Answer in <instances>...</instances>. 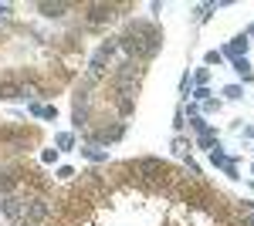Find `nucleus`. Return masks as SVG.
Segmentation results:
<instances>
[{
  "mask_svg": "<svg viewBox=\"0 0 254 226\" xmlns=\"http://www.w3.org/2000/svg\"><path fill=\"white\" fill-rule=\"evenodd\" d=\"M220 57H224L220 51H210V54H207V64H220Z\"/></svg>",
  "mask_w": 254,
  "mask_h": 226,
  "instance_id": "nucleus-13",
  "label": "nucleus"
},
{
  "mask_svg": "<svg viewBox=\"0 0 254 226\" xmlns=\"http://www.w3.org/2000/svg\"><path fill=\"white\" fill-rule=\"evenodd\" d=\"M119 41V51H126V54L139 61V64H146L149 57L159 51V44H163V34H159L156 24H149V20H132L129 27H126V34Z\"/></svg>",
  "mask_w": 254,
  "mask_h": 226,
  "instance_id": "nucleus-1",
  "label": "nucleus"
},
{
  "mask_svg": "<svg viewBox=\"0 0 254 226\" xmlns=\"http://www.w3.org/2000/svg\"><path fill=\"white\" fill-rule=\"evenodd\" d=\"M234 71H237L241 78H244V81H251V78H254L251 64H248V57H237V61H234Z\"/></svg>",
  "mask_w": 254,
  "mask_h": 226,
  "instance_id": "nucleus-7",
  "label": "nucleus"
},
{
  "mask_svg": "<svg viewBox=\"0 0 254 226\" xmlns=\"http://www.w3.org/2000/svg\"><path fill=\"white\" fill-rule=\"evenodd\" d=\"M119 51V41L116 38H109V41H102L98 44V51L92 54V61H88V75L92 78H102L105 75V68H109V61H112V54Z\"/></svg>",
  "mask_w": 254,
  "mask_h": 226,
  "instance_id": "nucleus-4",
  "label": "nucleus"
},
{
  "mask_svg": "<svg viewBox=\"0 0 254 226\" xmlns=\"http://www.w3.org/2000/svg\"><path fill=\"white\" fill-rule=\"evenodd\" d=\"M119 10H126V7H116V3H85V7H81V17H85L88 27H98V24L116 20Z\"/></svg>",
  "mask_w": 254,
  "mask_h": 226,
  "instance_id": "nucleus-3",
  "label": "nucleus"
},
{
  "mask_svg": "<svg viewBox=\"0 0 254 226\" xmlns=\"http://www.w3.org/2000/svg\"><path fill=\"white\" fill-rule=\"evenodd\" d=\"M41 14H48V17H64L68 10H71V3H38Z\"/></svg>",
  "mask_w": 254,
  "mask_h": 226,
  "instance_id": "nucleus-5",
  "label": "nucleus"
},
{
  "mask_svg": "<svg viewBox=\"0 0 254 226\" xmlns=\"http://www.w3.org/2000/svg\"><path fill=\"white\" fill-rule=\"evenodd\" d=\"M55 142H58V149H71V145H75V135H71V132H61Z\"/></svg>",
  "mask_w": 254,
  "mask_h": 226,
  "instance_id": "nucleus-10",
  "label": "nucleus"
},
{
  "mask_svg": "<svg viewBox=\"0 0 254 226\" xmlns=\"http://www.w3.org/2000/svg\"><path fill=\"white\" fill-rule=\"evenodd\" d=\"M81 152H85L92 162H105V159H109V152H102V145H88V149H81Z\"/></svg>",
  "mask_w": 254,
  "mask_h": 226,
  "instance_id": "nucleus-8",
  "label": "nucleus"
},
{
  "mask_svg": "<svg viewBox=\"0 0 254 226\" xmlns=\"http://www.w3.org/2000/svg\"><path fill=\"white\" fill-rule=\"evenodd\" d=\"M31 112L41 115V118H55V115H58V108H55V105H31Z\"/></svg>",
  "mask_w": 254,
  "mask_h": 226,
  "instance_id": "nucleus-9",
  "label": "nucleus"
},
{
  "mask_svg": "<svg viewBox=\"0 0 254 226\" xmlns=\"http://www.w3.org/2000/svg\"><path fill=\"white\" fill-rule=\"evenodd\" d=\"M71 176H75V169H68V166H64V169H58V179H71Z\"/></svg>",
  "mask_w": 254,
  "mask_h": 226,
  "instance_id": "nucleus-16",
  "label": "nucleus"
},
{
  "mask_svg": "<svg viewBox=\"0 0 254 226\" xmlns=\"http://www.w3.org/2000/svg\"><path fill=\"white\" fill-rule=\"evenodd\" d=\"M237 226H254V209H244V213H241V223Z\"/></svg>",
  "mask_w": 254,
  "mask_h": 226,
  "instance_id": "nucleus-12",
  "label": "nucleus"
},
{
  "mask_svg": "<svg viewBox=\"0 0 254 226\" xmlns=\"http://www.w3.org/2000/svg\"><path fill=\"white\" fill-rule=\"evenodd\" d=\"M244 51H248V38H237V41H231V44L224 47V54H227V57H234V61H237L241 54H244Z\"/></svg>",
  "mask_w": 254,
  "mask_h": 226,
  "instance_id": "nucleus-6",
  "label": "nucleus"
},
{
  "mask_svg": "<svg viewBox=\"0 0 254 226\" xmlns=\"http://www.w3.org/2000/svg\"><path fill=\"white\" fill-rule=\"evenodd\" d=\"M224 94H227V98H241V88H237V85H231V88H224Z\"/></svg>",
  "mask_w": 254,
  "mask_h": 226,
  "instance_id": "nucleus-14",
  "label": "nucleus"
},
{
  "mask_svg": "<svg viewBox=\"0 0 254 226\" xmlns=\"http://www.w3.org/2000/svg\"><path fill=\"white\" fill-rule=\"evenodd\" d=\"M38 129H10V125H0V149H10V152H24L27 145H38Z\"/></svg>",
  "mask_w": 254,
  "mask_h": 226,
  "instance_id": "nucleus-2",
  "label": "nucleus"
},
{
  "mask_svg": "<svg viewBox=\"0 0 254 226\" xmlns=\"http://www.w3.org/2000/svg\"><path fill=\"white\" fill-rule=\"evenodd\" d=\"M207 94H210L207 88H196V91H193V98H196V101H207Z\"/></svg>",
  "mask_w": 254,
  "mask_h": 226,
  "instance_id": "nucleus-15",
  "label": "nucleus"
},
{
  "mask_svg": "<svg viewBox=\"0 0 254 226\" xmlns=\"http://www.w3.org/2000/svg\"><path fill=\"white\" fill-rule=\"evenodd\" d=\"M196 142H200V145H214V132H210V129H203V132L196 135Z\"/></svg>",
  "mask_w": 254,
  "mask_h": 226,
  "instance_id": "nucleus-11",
  "label": "nucleus"
},
{
  "mask_svg": "<svg viewBox=\"0 0 254 226\" xmlns=\"http://www.w3.org/2000/svg\"><path fill=\"white\" fill-rule=\"evenodd\" d=\"M17 226H34V223H27V220H20V223Z\"/></svg>",
  "mask_w": 254,
  "mask_h": 226,
  "instance_id": "nucleus-17",
  "label": "nucleus"
}]
</instances>
